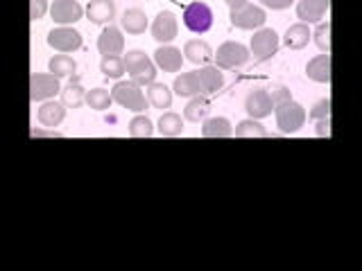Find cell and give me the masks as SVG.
I'll return each mask as SVG.
<instances>
[{
	"instance_id": "6da1fadb",
	"label": "cell",
	"mask_w": 362,
	"mask_h": 271,
	"mask_svg": "<svg viewBox=\"0 0 362 271\" xmlns=\"http://www.w3.org/2000/svg\"><path fill=\"white\" fill-rule=\"evenodd\" d=\"M122 59H124V68H127V75L132 77V82H136L139 86H150L156 82L158 66L143 50H129Z\"/></svg>"
},
{
	"instance_id": "7a4b0ae2",
	"label": "cell",
	"mask_w": 362,
	"mask_h": 271,
	"mask_svg": "<svg viewBox=\"0 0 362 271\" xmlns=\"http://www.w3.org/2000/svg\"><path fill=\"white\" fill-rule=\"evenodd\" d=\"M111 97L116 104H120L122 109L134 111V113H143L150 104V100L145 97V93L141 90V86L136 82H118L116 86L111 88Z\"/></svg>"
},
{
	"instance_id": "3957f363",
	"label": "cell",
	"mask_w": 362,
	"mask_h": 271,
	"mask_svg": "<svg viewBox=\"0 0 362 271\" xmlns=\"http://www.w3.org/2000/svg\"><path fill=\"white\" fill-rule=\"evenodd\" d=\"M252 59V50L247 45L238 43V41H226L222 43L218 52H215V66L222 68V71H233V68L245 66Z\"/></svg>"
},
{
	"instance_id": "277c9868",
	"label": "cell",
	"mask_w": 362,
	"mask_h": 271,
	"mask_svg": "<svg viewBox=\"0 0 362 271\" xmlns=\"http://www.w3.org/2000/svg\"><path fill=\"white\" fill-rule=\"evenodd\" d=\"M274 113H276V127L281 129V133H294L305 124V109L294 100L276 107Z\"/></svg>"
},
{
	"instance_id": "5b68a950",
	"label": "cell",
	"mask_w": 362,
	"mask_h": 271,
	"mask_svg": "<svg viewBox=\"0 0 362 271\" xmlns=\"http://www.w3.org/2000/svg\"><path fill=\"white\" fill-rule=\"evenodd\" d=\"M184 25L192 34H204L213 28V9L202 3V0H192V3L184 9Z\"/></svg>"
},
{
	"instance_id": "8992f818",
	"label": "cell",
	"mask_w": 362,
	"mask_h": 271,
	"mask_svg": "<svg viewBox=\"0 0 362 271\" xmlns=\"http://www.w3.org/2000/svg\"><path fill=\"white\" fill-rule=\"evenodd\" d=\"M229 18H231V25L238 28V30H260L265 25L267 14H265L263 7L247 3V5L238 7V9H231Z\"/></svg>"
},
{
	"instance_id": "52a82bcc",
	"label": "cell",
	"mask_w": 362,
	"mask_h": 271,
	"mask_svg": "<svg viewBox=\"0 0 362 271\" xmlns=\"http://www.w3.org/2000/svg\"><path fill=\"white\" fill-rule=\"evenodd\" d=\"M249 50H252V56L256 61H269L279 50V34L272 28H260L252 37Z\"/></svg>"
},
{
	"instance_id": "ba28073f",
	"label": "cell",
	"mask_w": 362,
	"mask_h": 271,
	"mask_svg": "<svg viewBox=\"0 0 362 271\" xmlns=\"http://www.w3.org/2000/svg\"><path fill=\"white\" fill-rule=\"evenodd\" d=\"M150 32H152V39L156 43H161V45L173 43L177 39V32H179V23H177L175 11H170V9L158 11Z\"/></svg>"
},
{
	"instance_id": "9c48e42d",
	"label": "cell",
	"mask_w": 362,
	"mask_h": 271,
	"mask_svg": "<svg viewBox=\"0 0 362 271\" xmlns=\"http://www.w3.org/2000/svg\"><path fill=\"white\" fill-rule=\"evenodd\" d=\"M48 45L50 48H54L57 52H75L82 48V34H79L77 30L68 28V25H59L48 32Z\"/></svg>"
},
{
	"instance_id": "30bf717a",
	"label": "cell",
	"mask_w": 362,
	"mask_h": 271,
	"mask_svg": "<svg viewBox=\"0 0 362 271\" xmlns=\"http://www.w3.org/2000/svg\"><path fill=\"white\" fill-rule=\"evenodd\" d=\"M57 93H62L59 86V77L43 75V73H34L30 79V97L32 102H48L50 97H54Z\"/></svg>"
},
{
	"instance_id": "8fae6325",
	"label": "cell",
	"mask_w": 362,
	"mask_h": 271,
	"mask_svg": "<svg viewBox=\"0 0 362 271\" xmlns=\"http://www.w3.org/2000/svg\"><path fill=\"white\" fill-rule=\"evenodd\" d=\"M274 109L276 107H274V102H272L269 90H265V88H256L245 97V111L249 113V118H254V120H263V118L272 116Z\"/></svg>"
},
{
	"instance_id": "7c38bea8",
	"label": "cell",
	"mask_w": 362,
	"mask_h": 271,
	"mask_svg": "<svg viewBox=\"0 0 362 271\" xmlns=\"http://www.w3.org/2000/svg\"><path fill=\"white\" fill-rule=\"evenodd\" d=\"M86 14V9L77 0H54L50 5V16L57 25H73Z\"/></svg>"
},
{
	"instance_id": "4fadbf2b",
	"label": "cell",
	"mask_w": 362,
	"mask_h": 271,
	"mask_svg": "<svg viewBox=\"0 0 362 271\" xmlns=\"http://www.w3.org/2000/svg\"><path fill=\"white\" fill-rule=\"evenodd\" d=\"M124 50V37L116 25H107L98 37V52L102 56H111V54H122Z\"/></svg>"
},
{
	"instance_id": "5bb4252c",
	"label": "cell",
	"mask_w": 362,
	"mask_h": 271,
	"mask_svg": "<svg viewBox=\"0 0 362 271\" xmlns=\"http://www.w3.org/2000/svg\"><path fill=\"white\" fill-rule=\"evenodd\" d=\"M184 59L186 56L181 54L179 48H175V45H161L156 52H154V64L161 68L163 73H179L181 66H184Z\"/></svg>"
},
{
	"instance_id": "9a60e30c",
	"label": "cell",
	"mask_w": 362,
	"mask_h": 271,
	"mask_svg": "<svg viewBox=\"0 0 362 271\" xmlns=\"http://www.w3.org/2000/svg\"><path fill=\"white\" fill-rule=\"evenodd\" d=\"M86 18L93 25H107L116 18V3L113 0H90L86 5Z\"/></svg>"
},
{
	"instance_id": "2e32d148",
	"label": "cell",
	"mask_w": 362,
	"mask_h": 271,
	"mask_svg": "<svg viewBox=\"0 0 362 271\" xmlns=\"http://www.w3.org/2000/svg\"><path fill=\"white\" fill-rule=\"evenodd\" d=\"M199 84H202V95H213L224 86V75L220 73L218 66H204L197 71Z\"/></svg>"
},
{
	"instance_id": "e0dca14e",
	"label": "cell",
	"mask_w": 362,
	"mask_h": 271,
	"mask_svg": "<svg viewBox=\"0 0 362 271\" xmlns=\"http://www.w3.org/2000/svg\"><path fill=\"white\" fill-rule=\"evenodd\" d=\"M305 75H308V79H313V82H317V84H328L331 82V56H328L326 52L317 54L315 59H310L308 66H305Z\"/></svg>"
},
{
	"instance_id": "ac0fdd59",
	"label": "cell",
	"mask_w": 362,
	"mask_h": 271,
	"mask_svg": "<svg viewBox=\"0 0 362 271\" xmlns=\"http://www.w3.org/2000/svg\"><path fill=\"white\" fill-rule=\"evenodd\" d=\"M39 122L43 127H59L62 120L66 118V104L64 102H43L39 107V113H37Z\"/></svg>"
},
{
	"instance_id": "d6986e66",
	"label": "cell",
	"mask_w": 362,
	"mask_h": 271,
	"mask_svg": "<svg viewBox=\"0 0 362 271\" xmlns=\"http://www.w3.org/2000/svg\"><path fill=\"white\" fill-rule=\"evenodd\" d=\"M120 25L127 34H134V37H139V34H145L147 30V16L145 11L139 9V7H129L122 11V18H120Z\"/></svg>"
},
{
	"instance_id": "ffe728a7",
	"label": "cell",
	"mask_w": 362,
	"mask_h": 271,
	"mask_svg": "<svg viewBox=\"0 0 362 271\" xmlns=\"http://www.w3.org/2000/svg\"><path fill=\"white\" fill-rule=\"evenodd\" d=\"M184 56L190 61V64H209L215 52L213 48L206 43V41H199V39H192V41H186L184 45Z\"/></svg>"
},
{
	"instance_id": "44dd1931",
	"label": "cell",
	"mask_w": 362,
	"mask_h": 271,
	"mask_svg": "<svg viewBox=\"0 0 362 271\" xmlns=\"http://www.w3.org/2000/svg\"><path fill=\"white\" fill-rule=\"evenodd\" d=\"M310 39H313V32L308 30V23H294V25L288 28L283 43H286L290 50H303Z\"/></svg>"
},
{
	"instance_id": "7402d4cb",
	"label": "cell",
	"mask_w": 362,
	"mask_h": 271,
	"mask_svg": "<svg viewBox=\"0 0 362 271\" xmlns=\"http://www.w3.org/2000/svg\"><path fill=\"white\" fill-rule=\"evenodd\" d=\"M173 90H175L179 97H195V95H202V84H199L197 71L179 75L175 79V84H173Z\"/></svg>"
},
{
	"instance_id": "603a6c76",
	"label": "cell",
	"mask_w": 362,
	"mask_h": 271,
	"mask_svg": "<svg viewBox=\"0 0 362 271\" xmlns=\"http://www.w3.org/2000/svg\"><path fill=\"white\" fill-rule=\"evenodd\" d=\"M202 136L204 138H229V136H233V127L226 118H206L202 127Z\"/></svg>"
},
{
	"instance_id": "cb8c5ba5",
	"label": "cell",
	"mask_w": 362,
	"mask_h": 271,
	"mask_svg": "<svg viewBox=\"0 0 362 271\" xmlns=\"http://www.w3.org/2000/svg\"><path fill=\"white\" fill-rule=\"evenodd\" d=\"M158 133L165 136V138H177V136L184 133V120H181L179 113L168 111L158 118Z\"/></svg>"
},
{
	"instance_id": "d4e9b609",
	"label": "cell",
	"mask_w": 362,
	"mask_h": 271,
	"mask_svg": "<svg viewBox=\"0 0 362 271\" xmlns=\"http://www.w3.org/2000/svg\"><path fill=\"white\" fill-rule=\"evenodd\" d=\"M147 100H150V104L154 109H161V111L170 109L173 107V90H170L165 84L154 82V84L147 86Z\"/></svg>"
},
{
	"instance_id": "484cf974",
	"label": "cell",
	"mask_w": 362,
	"mask_h": 271,
	"mask_svg": "<svg viewBox=\"0 0 362 271\" xmlns=\"http://www.w3.org/2000/svg\"><path fill=\"white\" fill-rule=\"evenodd\" d=\"M328 9H324L320 3H315V0H301V3L297 5V18L301 23H322L324 14Z\"/></svg>"
},
{
	"instance_id": "4316f807",
	"label": "cell",
	"mask_w": 362,
	"mask_h": 271,
	"mask_svg": "<svg viewBox=\"0 0 362 271\" xmlns=\"http://www.w3.org/2000/svg\"><path fill=\"white\" fill-rule=\"evenodd\" d=\"M48 71L54 75V77H68V75H73L77 71V61L73 59V56H68V54H54L52 59L48 61Z\"/></svg>"
},
{
	"instance_id": "83f0119b",
	"label": "cell",
	"mask_w": 362,
	"mask_h": 271,
	"mask_svg": "<svg viewBox=\"0 0 362 271\" xmlns=\"http://www.w3.org/2000/svg\"><path fill=\"white\" fill-rule=\"evenodd\" d=\"M209 111H211V104H209V100L204 97V95H195V97H190V102L186 104L184 109V118L190 120V122H199L209 116Z\"/></svg>"
},
{
	"instance_id": "f1b7e54d",
	"label": "cell",
	"mask_w": 362,
	"mask_h": 271,
	"mask_svg": "<svg viewBox=\"0 0 362 271\" xmlns=\"http://www.w3.org/2000/svg\"><path fill=\"white\" fill-rule=\"evenodd\" d=\"M100 73L105 75V77H111V79H120L124 73H127V68H124V59H122V56H118V54L102 56Z\"/></svg>"
},
{
	"instance_id": "f546056e",
	"label": "cell",
	"mask_w": 362,
	"mask_h": 271,
	"mask_svg": "<svg viewBox=\"0 0 362 271\" xmlns=\"http://www.w3.org/2000/svg\"><path fill=\"white\" fill-rule=\"evenodd\" d=\"M233 133H235V138H265V136H267V131H265L263 124H260L258 120H254V118L243 120V122L235 127Z\"/></svg>"
},
{
	"instance_id": "4dcf8cb0",
	"label": "cell",
	"mask_w": 362,
	"mask_h": 271,
	"mask_svg": "<svg viewBox=\"0 0 362 271\" xmlns=\"http://www.w3.org/2000/svg\"><path fill=\"white\" fill-rule=\"evenodd\" d=\"M62 102L68 109H77L86 102V90L79 84H68L66 88H62Z\"/></svg>"
},
{
	"instance_id": "1f68e13d",
	"label": "cell",
	"mask_w": 362,
	"mask_h": 271,
	"mask_svg": "<svg viewBox=\"0 0 362 271\" xmlns=\"http://www.w3.org/2000/svg\"><path fill=\"white\" fill-rule=\"evenodd\" d=\"M111 102H113V97H111L109 90H105V88H90V90H86V104L93 111H107L111 107Z\"/></svg>"
},
{
	"instance_id": "d6a6232c",
	"label": "cell",
	"mask_w": 362,
	"mask_h": 271,
	"mask_svg": "<svg viewBox=\"0 0 362 271\" xmlns=\"http://www.w3.org/2000/svg\"><path fill=\"white\" fill-rule=\"evenodd\" d=\"M152 131H154L152 120L147 116H143V113H139V116L129 120V136L132 138H150Z\"/></svg>"
},
{
	"instance_id": "836d02e7",
	"label": "cell",
	"mask_w": 362,
	"mask_h": 271,
	"mask_svg": "<svg viewBox=\"0 0 362 271\" xmlns=\"http://www.w3.org/2000/svg\"><path fill=\"white\" fill-rule=\"evenodd\" d=\"M313 39L317 43V48H320L322 52H331V23H320L317 25V30L313 32Z\"/></svg>"
},
{
	"instance_id": "e575fe53",
	"label": "cell",
	"mask_w": 362,
	"mask_h": 271,
	"mask_svg": "<svg viewBox=\"0 0 362 271\" xmlns=\"http://www.w3.org/2000/svg\"><path fill=\"white\" fill-rule=\"evenodd\" d=\"M308 116H310L313 120H324V118H328V116H331V100L324 97V100H320V102H315V107L310 109Z\"/></svg>"
},
{
	"instance_id": "d590c367",
	"label": "cell",
	"mask_w": 362,
	"mask_h": 271,
	"mask_svg": "<svg viewBox=\"0 0 362 271\" xmlns=\"http://www.w3.org/2000/svg\"><path fill=\"white\" fill-rule=\"evenodd\" d=\"M269 95H272V102H274V107H281V104H286V102L292 100L290 88H286V86H274L269 90Z\"/></svg>"
},
{
	"instance_id": "8d00e7d4",
	"label": "cell",
	"mask_w": 362,
	"mask_h": 271,
	"mask_svg": "<svg viewBox=\"0 0 362 271\" xmlns=\"http://www.w3.org/2000/svg\"><path fill=\"white\" fill-rule=\"evenodd\" d=\"M45 11H50L48 0H30V18H32V20L43 18V16H45Z\"/></svg>"
},
{
	"instance_id": "74e56055",
	"label": "cell",
	"mask_w": 362,
	"mask_h": 271,
	"mask_svg": "<svg viewBox=\"0 0 362 271\" xmlns=\"http://www.w3.org/2000/svg\"><path fill=\"white\" fill-rule=\"evenodd\" d=\"M258 3L263 7H267V9H272V11H281V9L292 7L294 0H258Z\"/></svg>"
},
{
	"instance_id": "f35d334b",
	"label": "cell",
	"mask_w": 362,
	"mask_h": 271,
	"mask_svg": "<svg viewBox=\"0 0 362 271\" xmlns=\"http://www.w3.org/2000/svg\"><path fill=\"white\" fill-rule=\"evenodd\" d=\"M315 133H317V136H320V138H328V136H331V118L317 120V127H315Z\"/></svg>"
},
{
	"instance_id": "ab89813d",
	"label": "cell",
	"mask_w": 362,
	"mask_h": 271,
	"mask_svg": "<svg viewBox=\"0 0 362 271\" xmlns=\"http://www.w3.org/2000/svg\"><path fill=\"white\" fill-rule=\"evenodd\" d=\"M226 5H229V9H238V7H243V5H247L249 0H224Z\"/></svg>"
},
{
	"instance_id": "60d3db41",
	"label": "cell",
	"mask_w": 362,
	"mask_h": 271,
	"mask_svg": "<svg viewBox=\"0 0 362 271\" xmlns=\"http://www.w3.org/2000/svg\"><path fill=\"white\" fill-rule=\"evenodd\" d=\"M315 3H320L324 9H328V7H331V0H315Z\"/></svg>"
}]
</instances>
